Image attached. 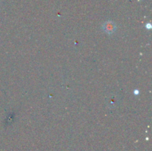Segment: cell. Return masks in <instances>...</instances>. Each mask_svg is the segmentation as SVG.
<instances>
[{
	"label": "cell",
	"instance_id": "obj_1",
	"mask_svg": "<svg viewBox=\"0 0 152 151\" xmlns=\"http://www.w3.org/2000/svg\"><path fill=\"white\" fill-rule=\"evenodd\" d=\"M103 30L108 34H112L116 30V26L112 22H106L103 24Z\"/></svg>",
	"mask_w": 152,
	"mask_h": 151
},
{
	"label": "cell",
	"instance_id": "obj_2",
	"mask_svg": "<svg viewBox=\"0 0 152 151\" xmlns=\"http://www.w3.org/2000/svg\"><path fill=\"white\" fill-rule=\"evenodd\" d=\"M134 93L135 95H138L139 93V90H135L134 91Z\"/></svg>",
	"mask_w": 152,
	"mask_h": 151
},
{
	"label": "cell",
	"instance_id": "obj_3",
	"mask_svg": "<svg viewBox=\"0 0 152 151\" xmlns=\"http://www.w3.org/2000/svg\"><path fill=\"white\" fill-rule=\"evenodd\" d=\"M146 28H148V29H151V24H149H149H146Z\"/></svg>",
	"mask_w": 152,
	"mask_h": 151
}]
</instances>
